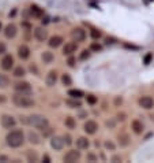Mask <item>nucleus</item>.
<instances>
[{
	"label": "nucleus",
	"instance_id": "obj_39",
	"mask_svg": "<svg viewBox=\"0 0 154 163\" xmlns=\"http://www.w3.org/2000/svg\"><path fill=\"white\" fill-rule=\"evenodd\" d=\"M86 159L89 160V162H97V156H95L94 154H87Z\"/></svg>",
	"mask_w": 154,
	"mask_h": 163
},
{
	"label": "nucleus",
	"instance_id": "obj_41",
	"mask_svg": "<svg viewBox=\"0 0 154 163\" xmlns=\"http://www.w3.org/2000/svg\"><path fill=\"white\" fill-rule=\"evenodd\" d=\"M116 121H120V122H124L126 121V114H117V117H116Z\"/></svg>",
	"mask_w": 154,
	"mask_h": 163
},
{
	"label": "nucleus",
	"instance_id": "obj_24",
	"mask_svg": "<svg viewBox=\"0 0 154 163\" xmlns=\"http://www.w3.org/2000/svg\"><path fill=\"white\" fill-rule=\"evenodd\" d=\"M38 154H37V151H34V149H28L26 151V159H28V162H38Z\"/></svg>",
	"mask_w": 154,
	"mask_h": 163
},
{
	"label": "nucleus",
	"instance_id": "obj_26",
	"mask_svg": "<svg viewBox=\"0 0 154 163\" xmlns=\"http://www.w3.org/2000/svg\"><path fill=\"white\" fill-rule=\"evenodd\" d=\"M12 76L15 77V78H20V77H25L26 76V70H25L22 66H16L14 69V71H12Z\"/></svg>",
	"mask_w": 154,
	"mask_h": 163
},
{
	"label": "nucleus",
	"instance_id": "obj_50",
	"mask_svg": "<svg viewBox=\"0 0 154 163\" xmlns=\"http://www.w3.org/2000/svg\"><path fill=\"white\" fill-rule=\"evenodd\" d=\"M48 22H49V18H48V16H42V24L47 25Z\"/></svg>",
	"mask_w": 154,
	"mask_h": 163
},
{
	"label": "nucleus",
	"instance_id": "obj_2",
	"mask_svg": "<svg viewBox=\"0 0 154 163\" xmlns=\"http://www.w3.org/2000/svg\"><path fill=\"white\" fill-rule=\"evenodd\" d=\"M6 143L10 148H19L25 144V133L19 129L11 130L6 136Z\"/></svg>",
	"mask_w": 154,
	"mask_h": 163
},
{
	"label": "nucleus",
	"instance_id": "obj_29",
	"mask_svg": "<svg viewBox=\"0 0 154 163\" xmlns=\"http://www.w3.org/2000/svg\"><path fill=\"white\" fill-rule=\"evenodd\" d=\"M61 84H63L64 87H70L72 85V78L70 74H63L61 76Z\"/></svg>",
	"mask_w": 154,
	"mask_h": 163
},
{
	"label": "nucleus",
	"instance_id": "obj_15",
	"mask_svg": "<svg viewBox=\"0 0 154 163\" xmlns=\"http://www.w3.org/2000/svg\"><path fill=\"white\" fill-rule=\"evenodd\" d=\"M57 78H59V76H57V71H55V70H51V71L47 74V77H45V84H47V87H49V88L55 87L56 82H57Z\"/></svg>",
	"mask_w": 154,
	"mask_h": 163
},
{
	"label": "nucleus",
	"instance_id": "obj_9",
	"mask_svg": "<svg viewBox=\"0 0 154 163\" xmlns=\"http://www.w3.org/2000/svg\"><path fill=\"white\" fill-rule=\"evenodd\" d=\"M64 139L63 136H52L51 137V147L55 149V151H61L64 148Z\"/></svg>",
	"mask_w": 154,
	"mask_h": 163
},
{
	"label": "nucleus",
	"instance_id": "obj_3",
	"mask_svg": "<svg viewBox=\"0 0 154 163\" xmlns=\"http://www.w3.org/2000/svg\"><path fill=\"white\" fill-rule=\"evenodd\" d=\"M26 125L42 130V129L49 126V121H48L47 117L41 115V114H32V115L26 117Z\"/></svg>",
	"mask_w": 154,
	"mask_h": 163
},
{
	"label": "nucleus",
	"instance_id": "obj_40",
	"mask_svg": "<svg viewBox=\"0 0 154 163\" xmlns=\"http://www.w3.org/2000/svg\"><path fill=\"white\" fill-rule=\"evenodd\" d=\"M6 52H7V47H6V44L0 43V55H4Z\"/></svg>",
	"mask_w": 154,
	"mask_h": 163
},
{
	"label": "nucleus",
	"instance_id": "obj_37",
	"mask_svg": "<svg viewBox=\"0 0 154 163\" xmlns=\"http://www.w3.org/2000/svg\"><path fill=\"white\" fill-rule=\"evenodd\" d=\"M101 49H102V47L100 44H91L90 45V51H93V52H100Z\"/></svg>",
	"mask_w": 154,
	"mask_h": 163
},
{
	"label": "nucleus",
	"instance_id": "obj_52",
	"mask_svg": "<svg viewBox=\"0 0 154 163\" xmlns=\"http://www.w3.org/2000/svg\"><path fill=\"white\" fill-rule=\"evenodd\" d=\"M0 30H1V24H0Z\"/></svg>",
	"mask_w": 154,
	"mask_h": 163
},
{
	"label": "nucleus",
	"instance_id": "obj_7",
	"mask_svg": "<svg viewBox=\"0 0 154 163\" xmlns=\"http://www.w3.org/2000/svg\"><path fill=\"white\" fill-rule=\"evenodd\" d=\"M71 39L72 41H76V43H83L86 40V32L83 30L82 28H75L71 30Z\"/></svg>",
	"mask_w": 154,
	"mask_h": 163
},
{
	"label": "nucleus",
	"instance_id": "obj_35",
	"mask_svg": "<svg viewBox=\"0 0 154 163\" xmlns=\"http://www.w3.org/2000/svg\"><path fill=\"white\" fill-rule=\"evenodd\" d=\"M116 122H117V121H116V119H113V118H112V119H108L107 122H105V126H107V127H109V129H115Z\"/></svg>",
	"mask_w": 154,
	"mask_h": 163
},
{
	"label": "nucleus",
	"instance_id": "obj_30",
	"mask_svg": "<svg viewBox=\"0 0 154 163\" xmlns=\"http://www.w3.org/2000/svg\"><path fill=\"white\" fill-rule=\"evenodd\" d=\"M104 147L107 151H115L116 149V144L112 141V140H105L104 141Z\"/></svg>",
	"mask_w": 154,
	"mask_h": 163
},
{
	"label": "nucleus",
	"instance_id": "obj_19",
	"mask_svg": "<svg viewBox=\"0 0 154 163\" xmlns=\"http://www.w3.org/2000/svg\"><path fill=\"white\" fill-rule=\"evenodd\" d=\"M26 139H28V141L30 144H33V145H38V144H41V136H40L37 132L30 130L28 134H26Z\"/></svg>",
	"mask_w": 154,
	"mask_h": 163
},
{
	"label": "nucleus",
	"instance_id": "obj_23",
	"mask_svg": "<svg viewBox=\"0 0 154 163\" xmlns=\"http://www.w3.org/2000/svg\"><path fill=\"white\" fill-rule=\"evenodd\" d=\"M64 125H66V127H67V129H70V130H74V129L76 127V121H75V118H74V117H71V115L66 117V119H64Z\"/></svg>",
	"mask_w": 154,
	"mask_h": 163
},
{
	"label": "nucleus",
	"instance_id": "obj_45",
	"mask_svg": "<svg viewBox=\"0 0 154 163\" xmlns=\"http://www.w3.org/2000/svg\"><path fill=\"white\" fill-rule=\"evenodd\" d=\"M122 103H123V99L120 97V96H116L115 97V106H120Z\"/></svg>",
	"mask_w": 154,
	"mask_h": 163
},
{
	"label": "nucleus",
	"instance_id": "obj_11",
	"mask_svg": "<svg viewBox=\"0 0 154 163\" xmlns=\"http://www.w3.org/2000/svg\"><path fill=\"white\" fill-rule=\"evenodd\" d=\"M0 66H1V69L6 70V71L11 70V69L14 67V58H12V55H6V54H4L3 59L0 62Z\"/></svg>",
	"mask_w": 154,
	"mask_h": 163
},
{
	"label": "nucleus",
	"instance_id": "obj_25",
	"mask_svg": "<svg viewBox=\"0 0 154 163\" xmlns=\"http://www.w3.org/2000/svg\"><path fill=\"white\" fill-rule=\"evenodd\" d=\"M41 59H42L44 63H52L53 62V59H55V56H53V54H52L51 51H44L42 54H41Z\"/></svg>",
	"mask_w": 154,
	"mask_h": 163
},
{
	"label": "nucleus",
	"instance_id": "obj_14",
	"mask_svg": "<svg viewBox=\"0 0 154 163\" xmlns=\"http://www.w3.org/2000/svg\"><path fill=\"white\" fill-rule=\"evenodd\" d=\"M29 14L32 18H36V19H40V18H42L44 16V10L40 6L37 4H32L30 8H29Z\"/></svg>",
	"mask_w": 154,
	"mask_h": 163
},
{
	"label": "nucleus",
	"instance_id": "obj_32",
	"mask_svg": "<svg viewBox=\"0 0 154 163\" xmlns=\"http://www.w3.org/2000/svg\"><path fill=\"white\" fill-rule=\"evenodd\" d=\"M90 36H91L93 40H98V39H101L102 33L100 32V30H97V29H91V30H90Z\"/></svg>",
	"mask_w": 154,
	"mask_h": 163
},
{
	"label": "nucleus",
	"instance_id": "obj_31",
	"mask_svg": "<svg viewBox=\"0 0 154 163\" xmlns=\"http://www.w3.org/2000/svg\"><path fill=\"white\" fill-rule=\"evenodd\" d=\"M10 85V78L4 74H0V88H7Z\"/></svg>",
	"mask_w": 154,
	"mask_h": 163
},
{
	"label": "nucleus",
	"instance_id": "obj_49",
	"mask_svg": "<svg viewBox=\"0 0 154 163\" xmlns=\"http://www.w3.org/2000/svg\"><path fill=\"white\" fill-rule=\"evenodd\" d=\"M112 162H119V160H122V158L120 156H117V155H115V156H112Z\"/></svg>",
	"mask_w": 154,
	"mask_h": 163
},
{
	"label": "nucleus",
	"instance_id": "obj_47",
	"mask_svg": "<svg viewBox=\"0 0 154 163\" xmlns=\"http://www.w3.org/2000/svg\"><path fill=\"white\" fill-rule=\"evenodd\" d=\"M7 102V97L4 95H0V104H3V103H6Z\"/></svg>",
	"mask_w": 154,
	"mask_h": 163
},
{
	"label": "nucleus",
	"instance_id": "obj_42",
	"mask_svg": "<svg viewBox=\"0 0 154 163\" xmlns=\"http://www.w3.org/2000/svg\"><path fill=\"white\" fill-rule=\"evenodd\" d=\"M68 66H70V67H74V66H75V59H74V58H72V55L70 56V58H68Z\"/></svg>",
	"mask_w": 154,
	"mask_h": 163
},
{
	"label": "nucleus",
	"instance_id": "obj_43",
	"mask_svg": "<svg viewBox=\"0 0 154 163\" xmlns=\"http://www.w3.org/2000/svg\"><path fill=\"white\" fill-rule=\"evenodd\" d=\"M151 58H153V54H147V55L145 56V63H146V64H149V63H150Z\"/></svg>",
	"mask_w": 154,
	"mask_h": 163
},
{
	"label": "nucleus",
	"instance_id": "obj_28",
	"mask_svg": "<svg viewBox=\"0 0 154 163\" xmlns=\"http://www.w3.org/2000/svg\"><path fill=\"white\" fill-rule=\"evenodd\" d=\"M68 96L75 97V99H81L83 96V92L81 91V89H70V91H68Z\"/></svg>",
	"mask_w": 154,
	"mask_h": 163
},
{
	"label": "nucleus",
	"instance_id": "obj_27",
	"mask_svg": "<svg viewBox=\"0 0 154 163\" xmlns=\"http://www.w3.org/2000/svg\"><path fill=\"white\" fill-rule=\"evenodd\" d=\"M66 104H67L68 107H71V108H79L81 106H82L81 102H79V99H75V97L67 99V100H66Z\"/></svg>",
	"mask_w": 154,
	"mask_h": 163
},
{
	"label": "nucleus",
	"instance_id": "obj_13",
	"mask_svg": "<svg viewBox=\"0 0 154 163\" xmlns=\"http://www.w3.org/2000/svg\"><path fill=\"white\" fill-rule=\"evenodd\" d=\"M78 49V45H76L75 41H71V43H66L63 47V55L64 56H71L74 55Z\"/></svg>",
	"mask_w": 154,
	"mask_h": 163
},
{
	"label": "nucleus",
	"instance_id": "obj_48",
	"mask_svg": "<svg viewBox=\"0 0 154 163\" xmlns=\"http://www.w3.org/2000/svg\"><path fill=\"white\" fill-rule=\"evenodd\" d=\"M42 162H45V163H49V162H51V158H49V156H48V155H44V156H42Z\"/></svg>",
	"mask_w": 154,
	"mask_h": 163
},
{
	"label": "nucleus",
	"instance_id": "obj_4",
	"mask_svg": "<svg viewBox=\"0 0 154 163\" xmlns=\"http://www.w3.org/2000/svg\"><path fill=\"white\" fill-rule=\"evenodd\" d=\"M0 123H1V126L4 129L11 130V129H14L16 126V119L12 115H10V114H3L1 118H0Z\"/></svg>",
	"mask_w": 154,
	"mask_h": 163
},
{
	"label": "nucleus",
	"instance_id": "obj_1",
	"mask_svg": "<svg viewBox=\"0 0 154 163\" xmlns=\"http://www.w3.org/2000/svg\"><path fill=\"white\" fill-rule=\"evenodd\" d=\"M12 103L14 106L18 108H32L34 107V99L30 97L29 93H19V92H15L14 96H12Z\"/></svg>",
	"mask_w": 154,
	"mask_h": 163
},
{
	"label": "nucleus",
	"instance_id": "obj_51",
	"mask_svg": "<svg viewBox=\"0 0 154 163\" xmlns=\"http://www.w3.org/2000/svg\"><path fill=\"white\" fill-rule=\"evenodd\" d=\"M86 115H87V114H86V112H85V111H81V112H79V117H81L82 119H83V118H85V117H86Z\"/></svg>",
	"mask_w": 154,
	"mask_h": 163
},
{
	"label": "nucleus",
	"instance_id": "obj_16",
	"mask_svg": "<svg viewBox=\"0 0 154 163\" xmlns=\"http://www.w3.org/2000/svg\"><path fill=\"white\" fill-rule=\"evenodd\" d=\"M4 36L7 39H15L16 34H18V28H16L14 24H8L6 28H4Z\"/></svg>",
	"mask_w": 154,
	"mask_h": 163
},
{
	"label": "nucleus",
	"instance_id": "obj_5",
	"mask_svg": "<svg viewBox=\"0 0 154 163\" xmlns=\"http://www.w3.org/2000/svg\"><path fill=\"white\" fill-rule=\"evenodd\" d=\"M14 91L19 92V93H29V95H30L33 88L28 81H18V82L14 84Z\"/></svg>",
	"mask_w": 154,
	"mask_h": 163
},
{
	"label": "nucleus",
	"instance_id": "obj_20",
	"mask_svg": "<svg viewBox=\"0 0 154 163\" xmlns=\"http://www.w3.org/2000/svg\"><path fill=\"white\" fill-rule=\"evenodd\" d=\"M130 143H131V139H130V136L127 134V133H120V134L117 136V144L122 148L128 147Z\"/></svg>",
	"mask_w": 154,
	"mask_h": 163
},
{
	"label": "nucleus",
	"instance_id": "obj_38",
	"mask_svg": "<svg viewBox=\"0 0 154 163\" xmlns=\"http://www.w3.org/2000/svg\"><path fill=\"white\" fill-rule=\"evenodd\" d=\"M63 139H64V144H66V145H71L72 144V137L70 134H64Z\"/></svg>",
	"mask_w": 154,
	"mask_h": 163
},
{
	"label": "nucleus",
	"instance_id": "obj_34",
	"mask_svg": "<svg viewBox=\"0 0 154 163\" xmlns=\"http://www.w3.org/2000/svg\"><path fill=\"white\" fill-rule=\"evenodd\" d=\"M86 102L89 104H91V106H93V104L97 103V97H95L94 95H87L86 96Z\"/></svg>",
	"mask_w": 154,
	"mask_h": 163
},
{
	"label": "nucleus",
	"instance_id": "obj_10",
	"mask_svg": "<svg viewBox=\"0 0 154 163\" xmlns=\"http://www.w3.org/2000/svg\"><path fill=\"white\" fill-rule=\"evenodd\" d=\"M34 39H36L37 41L44 43V41L48 39V30L45 28H42V26H37V28L34 29Z\"/></svg>",
	"mask_w": 154,
	"mask_h": 163
},
{
	"label": "nucleus",
	"instance_id": "obj_6",
	"mask_svg": "<svg viewBox=\"0 0 154 163\" xmlns=\"http://www.w3.org/2000/svg\"><path fill=\"white\" fill-rule=\"evenodd\" d=\"M81 151H76V149H70V151L66 152V155L63 156V160L66 163H75L81 159Z\"/></svg>",
	"mask_w": 154,
	"mask_h": 163
},
{
	"label": "nucleus",
	"instance_id": "obj_36",
	"mask_svg": "<svg viewBox=\"0 0 154 163\" xmlns=\"http://www.w3.org/2000/svg\"><path fill=\"white\" fill-rule=\"evenodd\" d=\"M52 127L51 126H48V127H45V129H42V136L44 137H49V136L52 134Z\"/></svg>",
	"mask_w": 154,
	"mask_h": 163
},
{
	"label": "nucleus",
	"instance_id": "obj_17",
	"mask_svg": "<svg viewBox=\"0 0 154 163\" xmlns=\"http://www.w3.org/2000/svg\"><path fill=\"white\" fill-rule=\"evenodd\" d=\"M18 58L22 60H28L30 58V48L28 45H25V44L19 45L18 47Z\"/></svg>",
	"mask_w": 154,
	"mask_h": 163
},
{
	"label": "nucleus",
	"instance_id": "obj_22",
	"mask_svg": "<svg viewBox=\"0 0 154 163\" xmlns=\"http://www.w3.org/2000/svg\"><path fill=\"white\" fill-rule=\"evenodd\" d=\"M76 147H78V149H87V148L90 147V141H89L87 137L81 136V137L76 139Z\"/></svg>",
	"mask_w": 154,
	"mask_h": 163
},
{
	"label": "nucleus",
	"instance_id": "obj_21",
	"mask_svg": "<svg viewBox=\"0 0 154 163\" xmlns=\"http://www.w3.org/2000/svg\"><path fill=\"white\" fill-rule=\"evenodd\" d=\"M64 39L61 36H57V34H55V36H52L51 39H49V41H48V45L51 48H59L61 44H63Z\"/></svg>",
	"mask_w": 154,
	"mask_h": 163
},
{
	"label": "nucleus",
	"instance_id": "obj_46",
	"mask_svg": "<svg viewBox=\"0 0 154 163\" xmlns=\"http://www.w3.org/2000/svg\"><path fill=\"white\" fill-rule=\"evenodd\" d=\"M8 160H10V158H8V156H6V155H0V162L6 163V162H8Z\"/></svg>",
	"mask_w": 154,
	"mask_h": 163
},
{
	"label": "nucleus",
	"instance_id": "obj_44",
	"mask_svg": "<svg viewBox=\"0 0 154 163\" xmlns=\"http://www.w3.org/2000/svg\"><path fill=\"white\" fill-rule=\"evenodd\" d=\"M30 70H32V73L34 71V74H36V76H40L38 69H37V66H36V64H32V66H30Z\"/></svg>",
	"mask_w": 154,
	"mask_h": 163
},
{
	"label": "nucleus",
	"instance_id": "obj_12",
	"mask_svg": "<svg viewBox=\"0 0 154 163\" xmlns=\"http://www.w3.org/2000/svg\"><path fill=\"white\" fill-rule=\"evenodd\" d=\"M138 103H139V106L142 108H145V110H150V108L154 107V99L150 97V96H142V97L138 100Z\"/></svg>",
	"mask_w": 154,
	"mask_h": 163
},
{
	"label": "nucleus",
	"instance_id": "obj_8",
	"mask_svg": "<svg viewBox=\"0 0 154 163\" xmlns=\"http://www.w3.org/2000/svg\"><path fill=\"white\" fill-rule=\"evenodd\" d=\"M83 130L86 134H95L97 130H98V123L93 119H87L83 125Z\"/></svg>",
	"mask_w": 154,
	"mask_h": 163
},
{
	"label": "nucleus",
	"instance_id": "obj_33",
	"mask_svg": "<svg viewBox=\"0 0 154 163\" xmlns=\"http://www.w3.org/2000/svg\"><path fill=\"white\" fill-rule=\"evenodd\" d=\"M90 58V51L89 49H83L82 52H81V55H79V60H86Z\"/></svg>",
	"mask_w": 154,
	"mask_h": 163
},
{
	"label": "nucleus",
	"instance_id": "obj_18",
	"mask_svg": "<svg viewBox=\"0 0 154 163\" xmlns=\"http://www.w3.org/2000/svg\"><path fill=\"white\" fill-rule=\"evenodd\" d=\"M131 129H132V132H134L135 134H142L143 130H145V125H143L142 121L139 119H134L132 122H131Z\"/></svg>",
	"mask_w": 154,
	"mask_h": 163
}]
</instances>
